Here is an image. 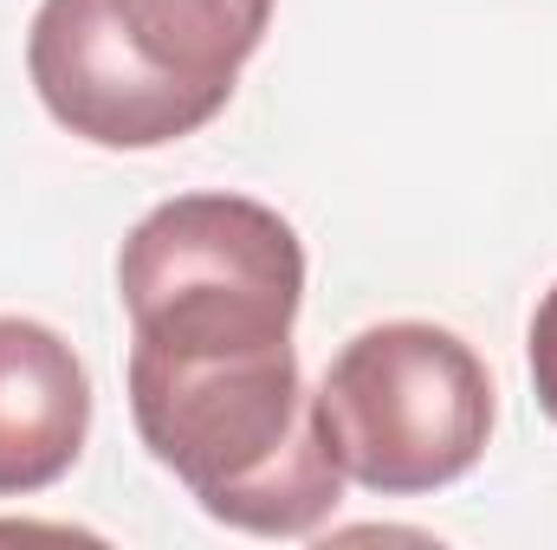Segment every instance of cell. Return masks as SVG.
Wrapping results in <instances>:
<instances>
[{"instance_id": "cell-3", "label": "cell", "mask_w": 557, "mask_h": 550, "mask_svg": "<svg viewBox=\"0 0 557 550\" xmlns=\"http://www.w3.org/2000/svg\"><path fill=\"white\" fill-rule=\"evenodd\" d=\"M117 291L131 337L156 350L278 343L305 304V247L247 195H175L131 227Z\"/></svg>"}, {"instance_id": "cell-4", "label": "cell", "mask_w": 557, "mask_h": 550, "mask_svg": "<svg viewBox=\"0 0 557 550\" xmlns=\"http://www.w3.org/2000/svg\"><path fill=\"white\" fill-rule=\"evenodd\" d=\"M311 414L344 479L409 499L480 466L493 434V376L454 330L403 317L337 350Z\"/></svg>"}, {"instance_id": "cell-6", "label": "cell", "mask_w": 557, "mask_h": 550, "mask_svg": "<svg viewBox=\"0 0 557 550\" xmlns=\"http://www.w3.org/2000/svg\"><path fill=\"white\" fill-rule=\"evenodd\" d=\"M532 389H539V409L557 421V285L532 311Z\"/></svg>"}, {"instance_id": "cell-2", "label": "cell", "mask_w": 557, "mask_h": 550, "mask_svg": "<svg viewBox=\"0 0 557 550\" xmlns=\"http://www.w3.org/2000/svg\"><path fill=\"white\" fill-rule=\"evenodd\" d=\"M273 0H39L26 72L98 149H162L214 124L260 52Z\"/></svg>"}, {"instance_id": "cell-5", "label": "cell", "mask_w": 557, "mask_h": 550, "mask_svg": "<svg viewBox=\"0 0 557 550\" xmlns=\"http://www.w3.org/2000/svg\"><path fill=\"white\" fill-rule=\"evenodd\" d=\"M85 434L91 376L78 350L33 317H0V499L59 486L85 453Z\"/></svg>"}, {"instance_id": "cell-1", "label": "cell", "mask_w": 557, "mask_h": 550, "mask_svg": "<svg viewBox=\"0 0 557 550\" xmlns=\"http://www.w3.org/2000/svg\"><path fill=\"white\" fill-rule=\"evenodd\" d=\"M131 414L143 447L234 532L305 538L344 499L292 337L234 350L131 343Z\"/></svg>"}]
</instances>
